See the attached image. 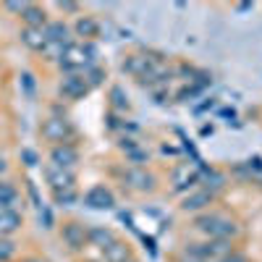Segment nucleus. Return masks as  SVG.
<instances>
[{
  "label": "nucleus",
  "mask_w": 262,
  "mask_h": 262,
  "mask_svg": "<svg viewBox=\"0 0 262 262\" xmlns=\"http://www.w3.org/2000/svg\"><path fill=\"white\" fill-rule=\"evenodd\" d=\"M194 228L205 233L207 238H226V242H233L236 236H242V226L226 215L217 212H202L194 217Z\"/></svg>",
  "instance_id": "1"
},
{
  "label": "nucleus",
  "mask_w": 262,
  "mask_h": 262,
  "mask_svg": "<svg viewBox=\"0 0 262 262\" xmlns=\"http://www.w3.org/2000/svg\"><path fill=\"white\" fill-rule=\"evenodd\" d=\"M184 254L194 262H221L233 254V242L226 238H207L202 244H186Z\"/></svg>",
  "instance_id": "2"
},
{
  "label": "nucleus",
  "mask_w": 262,
  "mask_h": 262,
  "mask_svg": "<svg viewBox=\"0 0 262 262\" xmlns=\"http://www.w3.org/2000/svg\"><path fill=\"white\" fill-rule=\"evenodd\" d=\"M39 134H42V139H45V142H50V144L55 147V144H71V139H74L76 131H74V126L66 121V118L50 116V118L42 121Z\"/></svg>",
  "instance_id": "3"
},
{
  "label": "nucleus",
  "mask_w": 262,
  "mask_h": 262,
  "mask_svg": "<svg viewBox=\"0 0 262 262\" xmlns=\"http://www.w3.org/2000/svg\"><path fill=\"white\" fill-rule=\"evenodd\" d=\"M58 63L66 74H76V71H84L86 66H92L90 58H86L84 45H76V42H69V45L63 48V55H60Z\"/></svg>",
  "instance_id": "4"
},
{
  "label": "nucleus",
  "mask_w": 262,
  "mask_h": 262,
  "mask_svg": "<svg viewBox=\"0 0 262 262\" xmlns=\"http://www.w3.org/2000/svg\"><path fill=\"white\" fill-rule=\"evenodd\" d=\"M58 92H60L63 100L79 102V100H84L86 95H90V84H86V79L79 76V74H66L60 86H58Z\"/></svg>",
  "instance_id": "5"
},
{
  "label": "nucleus",
  "mask_w": 262,
  "mask_h": 262,
  "mask_svg": "<svg viewBox=\"0 0 262 262\" xmlns=\"http://www.w3.org/2000/svg\"><path fill=\"white\" fill-rule=\"evenodd\" d=\"M123 184L128 189H134V191H155L158 176H155V173H149L147 168H134V165H131L123 173Z\"/></svg>",
  "instance_id": "6"
},
{
  "label": "nucleus",
  "mask_w": 262,
  "mask_h": 262,
  "mask_svg": "<svg viewBox=\"0 0 262 262\" xmlns=\"http://www.w3.org/2000/svg\"><path fill=\"white\" fill-rule=\"evenodd\" d=\"M84 205L90 210H113L116 207V194L105 184H95L90 191L84 194Z\"/></svg>",
  "instance_id": "7"
},
{
  "label": "nucleus",
  "mask_w": 262,
  "mask_h": 262,
  "mask_svg": "<svg viewBox=\"0 0 262 262\" xmlns=\"http://www.w3.org/2000/svg\"><path fill=\"white\" fill-rule=\"evenodd\" d=\"M50 163L55 168H63V170L74 173V168L79 165V149H76V144H55L50 149Z\"/></svg>",
  "instance_id": "8"
},
{
  "label": "nucleus",
  "mask_w": 262,
  "mask_h": 262,
  "mask_svg": "<svg viewBox=\"0 0 262 262\" xmlns=\"http://www.w3.org/2000/svg\"><path fill=\"white\" fill-rule=\"evenodd\" d=\"M60 238H63V244L69 247L71 252H81L86 244V228L81 226V223H76V221H69V223H63V228H60Z\"/></svg>",
  "instance_id": "9"
},
{
  "label": "nucleus",
  "mask_w": 262,
  "mask_h": 262,
  "mask_svg": "<svg viewBox=\"0 0 262 262\" xmlns=\"http://www.w3.org/2000/svg\"><path fill=\"white\" fill-rule=\"evenodd\" d=\"M45 179L50 184L53 191H66V189H76V176L71 170H63V168H55L53 163L45 168Z\"/></svg>",
  "instance_id": "10"
},
{
  "label": "nucleus",
  "mask_w": 262,
  "mask_h": 262,
  "mask_svg": "<svg viewBox=\"0 0 262 262\" xmlns=\"http://www.w3.org/2000/svg\"><path fill=\"white\" fill-rule=\"evenodd\" d=\"M212 202H215V194L207 191V189H200V191L189 194L186 200L181 202V210H184V212H205Z\"/></svg>",
  "instance_id": "11"
},
{
  "label": "nucleus",
  "mask_w": 262,
  "mask_h": 262,
  "mask_svg": "<svg viewBox=\"0 0 262 262\" xmlns=\"http://www.w3.org/2000/svg\"><path fill=\"white\" fill-rule=\"evenodd\" d=\"M86 242L100 247V249H105V247H111L116 242V233L107 226H90V228H86Z\"/></svg>",
  "instance_id": "12"
},
{
  "label": "nucleus",
  "mask_w": 262,
  "mask_h": 262,
  "mask_svg": "<svg viewBox=\"0 0 262 262\" xmlns=\"http://www.w3.org/2000/svg\"><path fill=\"white\" fill-rule=\"evenodd\" d=\"M21 226H24V217H21L18 210H6V212H0V236L11 238Z\"/></svg>",
  "instance_id": "13"
},
{
  "label": "nucleus",
  "mask_w": 262,
  "mask_h": 262,
  "mask_svg": "<svg viewBox=\"0 0 262 262\" xmlns=\"http://www.w3.org/2000/svg\"><path fill=\"white\" fill-rule=\"evenodd\" d=\"M69 34H71V29H69V24H66L63 18L48 21V27H45L48 42H55V45H69Z\"/></svg>",
  "instance_id": "14"
},
{
  "label": "nucleus",
  "mask_w": 262,
  "mask_h": 262,
  "mask_svg": "<svg viewBox=\"0 0 262 262\" xmlns=\"http://www.w3.org/2000/svg\"><path fill=\"white\" fill-rule=\"evenodd\" d=\"M102 257H105V262H128L131 259V244L116 238L111 247L102 249Z\"/></svg>",
  "instance_id": "15"
},
{
  "label": "nucleus",
  "mask_w": 262,
  "mask_h": 262,
  "mask_svg": "<svg viewBox=\"0 0 262 262\" xmlns=\"http://www.w3.org/2000/svg\"><path fill=\"white\" fill-rule=\"evenodd\" d=\"M21 18H24V24H27L29 29H45V27H48V13H45V8L34 6V3H29V8L21 13Z\"/></svg>",
  "instance_id": "16"
},
{
  "label": "nucleus",
  "mask_w": 262,
  "mask_h": 262,
  "mask_svg": "<svg viewBox=\"0 0 262 262\" xmlns=\"http://www.w3.org/2000/svg\"><path fill=\"white\" fill-rule=\"evenodd\" d=\"M74 32L76 37H84V39H95L100 34V21L95 16H79L76 24H74Z\"/></svg>",
  "instance_id": "17"
},
{
  "label": "nucleus",
  "mask_w": 262,
  "mask_h": 262,
  "mask_svg": "<svg viewBox=\"0 0 262 262\" xmlns=\"http://www.w3.org/2000/svg\"><path fill=\"white\" fill-rule=\"evenodd\" d=\"M21 42L29 48V50H37V53H42V48L48 45V37H45V29H29V27H24L21 29Z\"/></svg>",
  "instance_id": "18"
},
{
  "label": "nucleus",
  "mask_w": 262,
  "mask_h": 262,
  "mask_svg": "<svg viewBox=\"0 0 262 262\" xmlns=\"http://www.w3.org/2000/svg\"><path fill=\"white\" fill-rule=\"evenodd\" d=\"M0 205L8 210H16V205H18V189L8 181H0Z\"/></svg>",
  "instance_id": "19"
},
{
  "label": "nucleus",
  "mask_w": 262,
  "mask_h": 262,
  "mask_svg": "<svg viewBox=\"0 0 262 262\" xmlns=\"http://www.w3.org/2000/svg\"><path fill=\"white\" fill-rule=\"evenodd\" d=\"M84 79H86V84H90V90H92V86H100L105 81V69H100V66H86V69H84Z\"/></svg>",
  "instance_id": "20"
},
{
  "label": "nucleus",
  "mask_w": 262,
  "mask_h": 262,
  "mask_svg": "<svg viewBox=\"0 0 262 262\" xmlns=\"http://www.w3.org/2000/svg\"><path fill=\"white\" fill-rule=\"evenodd\" d=\"M111 111H128V97L123 95L121 86L111 90Z\"/></svg>",
  "instance_id": "21"
},
{
  "label": "nucleus",
  "mask_w": 262,
  "mask_h": 262,
  "mask_svg": "<svg viewBox=\"0 0 262 262\" xmlns=\"http://www.w3.org/2000/svg\"><path fill=\"white\" fill-rule=\"evenodd\" d=\"M16 257V244L11 242V238L0 236V262H11Z\"/></svg>",
  "instance_id": "22"
},
{
  "label": "nucleus",
  "mask_w": 262,
  "mask_h": 262,
  "mask_svg": "<svg viewBox=\"0 0 262 262\" xmlns=\"http://www.w3.org/2000/svg\"><path fill=\"white\" fill-rule=\"evenodd\" d=\"M53 196H55V205H71V202H76V189H66V191H53Z\"/></svg>",
  "instance_id": "23"
},
{
  "label": "nucleus",
  "mask_w": 262,
  "mask_h": 262,
  "mask_svg": "<svg viewBox=\"0 0 262 262\" xmlns=\"http://www.w3.org/2000/svg\"><path fill=\"white\" fill-rule=\"evenodd\" d=\"M21 90H24L27 97H34V76H32L29 71L21 74Z\"/></svg>",
  "instance_id": "24"
},
{
  "label": "nucleus",
  "mask_w": 262,
  "mask_h": 262,
  "mask_svg": "<svg viewBox=\"0 0 262 262\" xmlns=\"http://www.w3.org/2000/svg\"><path fill=\"white\" fill-rule=\"evenodd\" d=\"M63 48H66V45H55V42H48V45L42 48V55H50V60H60Z\"/></svg>",
  "instance_id": "25"
},
{
  "label": "nucleus",
  "mask_w": 262,
  "mask_h": 262,
  "mask_svg": "<svg viewBox=\"0 0 262 262\" xmlns=\"http://www.w3.org/2000/svg\"><path fill=\"white\" fill-rule=\"evenodd\" d=\"M244 168H247L249 176H262V158H249L244 163Z\"/></svg>",
  "instance_id": "26"
},
{
  "label": "nucleus",
  "mask_w": 262,
  "mask_h": 262,
  "mask_svg": "<svg viewBox=\"0 0 262 262\" xmlns=\"http://www.w3.org/2000/svg\"><path fill=\"white\" fill-rule=\"evenodd\" d=\"M21 160H24L27 168H34V165L39 163V158H37V152H34V149H21Z\"/></svg>",
  "instance_id": "27"
},
{
  "label": "nucleus",
  "mask_w": 262,
  "mask_h": 262,
  "mask_svg": "<svg viewBox=\"0 0 262 262\" xmlns=\"http://www.w3.org/2000/svg\"><path fill=\"white\" fill-rule=\"evenodd\" d=\"M29 8V3H24V0H21V3H16V0H8V3H6V11H11V13H24Z\"/></svg>",
  "instance_id": "28"
},
{
  "label": "nucleus",
  "mask_w": 262,
  "mask_h": 262,
  "mask_svg": "<svg viewBox=\"0 0 262 262\" xmlns=\"http://www.w3.org/2000/svg\"><path fill=\"white\" fill-rule=\"evenodd\" d=\"M39 221L45 223V228H53V212L45 205H42V210H39Z\"/></svg>",
  "instance_id": "29"
},
{
  "label": "nucleus",
  "mask_w": 262,
  "mask_h": 262,
  "mask_svg": "<svg viewBox=\"0 0 262 262\" xmlns=\"http://www.w3.org/2000/svg\"><path fill=\"white\" fill-rule=\"evenodd\" d=\"M27 189H29V196H32V202L37 205V210H42V200H39V194H37V186L32 181H27Z\"/></svg>",
  "instance_id": "30"
},
{
  "label": "nucleus",
  "mask_w": 262,
  "mask_h": 262,
  "mask_svg": "<svg viewBox=\"0 0 262 262\" xmlns=\"http://www.w3.org/2000/svg\"><path fill=\"white\" fill-rule=\"evenodd\" d=\"M55 6L66 13H79V3H69V0H66V3H55Z\"/></svg>",
  "instance_id": "31"
},
{
  "label": "nucleus",
  "mask_w": 262,
  "mask_h": 262,
  "mask_svg": "<svg viewBox=\"0 0 262 262\" xmlns=\"http://www.w3.org/2000/svg\"><path fill=\"white\" fill-rule=\"evenodd\" d=\"M8 170V160L3 158V155H0V176H3V173Z\"/></svg>",
  "instance_id": "32"
},
{
  "label": "nucleus",
  "mask_w": 262,
  "mask_h": 262,
  "mask_svg": "<svg viewBox=\"0 0 262 262\" xmlns=\"http://www.w3.org/2000/svg\"><path fill=\"white\" fill-rule=\"evenodd\" d=\"M21 262H48V259H42V257H24Z\"/></svg>",
  "instance_id": "33"
},
{
  "label": "nucleus",
  "mask_w": 262,
  "mask_h": 262,
  "mask_svg": "<svg viewBox=\"0 0 262 262\" xmlns=\"http://www.w3.org/2000/svg\"><path fill=\"white\" fill-rule=\"evenodd\" d=\"M128 262H137V259H134V257H131V259H128Z\"/></svg>",
  "instance_id": "34"
},
{
  "label": "nucleus",
  "mask_w": 262,
  "mask_h": 262,
  "mask_svg": "<svg viewBox=\"0 0 262 262\" xmlns=\"http://www.w3.org/2000/svg\"><path fill=\"white\" fill-rule=\"evenodd\" d=\"M189 262H194V259H189Z\"/></svg>",
  "instance_id": "35"
}]
</instances>
